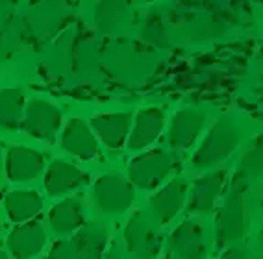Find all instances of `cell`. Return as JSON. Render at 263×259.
I'll return each instance as SVG.
<instances>
[{"mask_svg":"<svg viewBox=\"0 0 263 259\" xmlns=\"http://www.w3.org/2000/svg\"><path fill=\"white\" fill-rule=\"evenodd\" d=\"M106 259H122V257H121V254H119L117 250H111V252L106 255Z\"/></svg>","mask_w":263,"mask_h":259,"instance_id":"cell-28","label":"cell"},{"mask_svg":"<svg viewBox=\"0 0 263 259\" xmlns=\"http://www.w3.org/2000/svg\"><path fill=\"white\" fill-rule=\"evenodd\" d=\"M0 170H2V154H0Z\"/></svg>","mask_w":263,"mask_h":259,"instance_id":"cell-30","label":"cell"},{"mask_svg":"<svg viewBox=\"0 0 263 259\" xmlns=\"http://www.w3.org/2000/svg\"><path fill=\"white\" fill-rule=\"evenodd\" d=\"M176 167V157L163 148H154L132 160L128 176L134 185L141 189H154Z\"/></svg>","mask_w":263,"mask_h":259,"instance_id":"cell-4","label":"cell"},{"mask_svg":"<svg viewBox=\"0 0 263 259\" xmlns=\"http://www.w3.org/2000/svg\"><path fill=\"white\" fill-rule=\"evenodd\" d=\"M130 8L122 2H100L95 11V23L102 33H115L128 23Z\"/></svg>","mask_w":263,"mask_h":259,"instance_id":"cell-21","label":"cell"},{"mask_svg":"<svg viewBox=\"0 0 263 259\" xmlns=\"http://www.w3.org/2000/svg\"><path fill=\"white\" fill-rule=\"evenodd\" d=\"M45 169V157L41 152L28 146H11L6 155V174L15 184L32 182Z\"/></svg>","mask_w":263,"mask_h":259,"instance_id":"cell-8","label":"cell"},{"mask_svg":"<svg viewBox=\"0 0 263 259\" xmlns=\"http://www.w3.org/2000/svg\"><path fill=\"white\" fill-rule=\"evenodd\" d=\"M219 259H250V254L247 248H239V246H234V248H228L224 254Z\"/></svg>","mask_w":263,"mask_h":259,"instance_id":"cell-25","label":"cell"},{"mask_svg":"<svg viewBox=\"0 0 263 259\" xmlns=\"http://www.w3.org/2000/svg\"><path fill=\"white\" fill-rule=\"evenodd\" d=\"M206 124V115L198 109L185 108L180 109L171 121L169 145L173 148H189L202 132Z\"/></svg>","mask_w":263,"mask_h":259,"instance_id":"cell-11","label":"cell"},{"mask_svg":"<svg viewBox=\"0 0 263 259\" xmlns=\"http://www.w3.org/2000/svg\"><path fill=\"white\" fill-rule=\"evenodd\" d=\"M95 202L106 215L124 213L134 202V187L119 172H106L95 184Z\"/></svg>","mask_w":263,"mask_h":259,"instance_id":"cell-5","label":"cell"},{"mask_svg":"<svg viewBox=\"0 0 263 259\" xmlns=\"http://www.w3.org/2000/svg\"><path fill=\"white\" fill-rule=\"evenodd\" d=\"M261 207H263V198H261Z\"/></svg>","mask_w":263,"mask_h":259,"instance_id":"cell-31","label":"cell"},{"mask_svg":"<svg viewBox=\"0 0 263 259\" xmlns=\"http://www.w3.org/2000/svg\"><path fill=\"white\" fill-rule=\"evenodd\" d=\"M24 108L26 104L23 91L15 87L0 89V128H19L23 124Z\"/></svg>","mask_w":263,"mask_h":259,"instance_id":"cell-20","label":"cell"},{"mask_svg":"<svg viewBox=\"0 0 263 259\" xmlns=\"http://www.w3.org/2000/svg\"><path fill=\"white\" fill-rule=\"evenodd\" d=\"M45 259H76L74 254V248H72V243L71 241H56L54 245H52L50 252Z\"/></svg>","mask_w":263,"mask_h":259,"instance_id":"cell-24","label":"cell"},{"mask_svg":"<svg viewBox=\"0 0 263 259\" xmlns=\"http://www.w3.org/2000/svg\"><path fill=\"white\" fill-rule=\"evenodd\" d=\"M50 226L58 233H72L78 231L85 224L82 204L76 198H65L58 202L48 213Z\"/></svg>","mask_w":263,"mask_h":259,"instance_id":"cell-19","label":"cell"},{"mask_svg":"<svg viewBox=\"0 0 263 259\" xmlns=\"http://www.w3.org/2000/svg\"><path fill=\"white\" fill-rule=\"evenodd\" d=\"M0 259H10V255L6 254V252H2V250H0Z\"/></svg>","mask_w":263,"mask_h":259,"instance_id":"cell-29","label":"cell"},{"mask_svg":"<svg viewBox=\"0 0 263 259\" xmlns=\"http://www.w3.org/2000/svg\"><path fill=\"white\" fill-rule=\"evenodd\" d=\"M91 132L109 148H121L132 128V113H99L91 118Z\"/></svg>","mask_w":263,"mask_h":259,"instance_id":"cell-15","label":"cell"},{"mask_svg":"<svg viewBox=\"0 0 263 259\" xmlns=\"http://www.w3.org/2000/svg\"><path fill=\"white\" fill-rule=\"evenodd\" d=\"M239 145V132L228 121H219L212 126L210 133L204 137L198 150L193 155L195 169H206L219 161L226 160Z\"/></svg>","mask_w":263,"mask_h":259,"instance_id":"cell-3","label":"cell"},{"mask_svg":"<svg viewBox=\"0 0 263 259\" xmlns=\"http://www.w3.org/2000/svg\"><path fill=\"white\" fill-rule=\"evenodd\" d=\"M61 146L69 154L80 160H93L95 155H99V145H97L91 128L87 126L85 121L78 117L71 118L65 126L61 133Z\"/></svg>","mask_w":263,"mask_h":259,"instance_id":"cell-14","label":"cell"},{"mask_svg":"<svg viewBox=\"0 0 263 259\" xmlns=\"http://www.w3.org/2000/svg\"><path fill=\"white\" fill-rule=\"evenodd\" d=\"M4 206L6 213L11 221L24 224L41 213L43 198L37 191H32V189H15V191L8 193Z\"/></svg>","mask_w":263,"mask_h":259,"instance_id":"cell-18","label":"cell"},{"mask_svg":"<svg viewBox=\"0 0 263 259\" xmlns=\"http://www.w3.org/2000/svg\"><path fill=\"white\" fill-rule=\"evenodd\" d=\"M165 126V115L160 108H145L132 121L128 146L130 150H141L151 146L160 137Z\"/></svg>","mask_w":263,"mask_h":259,"instance_id":"cell-10","label":"cell"},{"mask_svg":"<svg viewBox=\"0 0 263 259\" xmlns=\"http://www.w3.org/2000/svg\"><path fill=\"white\" fill-rule=\"evenodd\" d=\"M226 184L224 170H213L206 176L198 178L191 189V198H189V209L191 211H210L215 206L217 198L221 196L222 189Z\"/></svg>","mask_w":263,"mask_h":259,"instance_id":"cell-16","label":"cell"},{"mask_svg":"<svg viewBox=\"0 0 263 259\" xmlns=\"http://www.w3.org/2000/svg\"><path fill=\"white\" fill-rule=\"evenodd\" d=\"M169 250L174 259H206L208 245L202 224L197 221L178 224L169 237Z\"/></svg>","mask_w":263,"mask_h":259,"instance_id":"cell-7","label":"cell"},{"mask_svg":"<svg viewBox=\"0 0 263 259\" xmlns=\"http://www.w3.org/2000/svg\"><path fill=\"white\" fill-rule=\"evenodd\" d=\"M249 230V207H247V178L234 176L230 193L226 194L222 207L217 213V245L224 246L239 241Z\"/></svg>","mask_w":263,"mask_h":259,"instance_id":"cell-1","label":"cell"},{"mask_svg":"<svg viewBox=\"0 0 263 259\" xmlns=\"http://www.w3.org/2000/svg\"><path fill=\"white\" fill-rule=\"evenodd\" d=\"M6 19H8V8L4 4H0V33H2V28H4Z\"/></svg>","mask_w":263,"mask_h":259,"instance_id":"cell-26","label":"cell"},{"mask_svg":"<svg viewBox=\"0 0 263 259\" xmlns=\"http://www.w3.org/2000/svg\"><path fill=\"white\" fill-rule=\"evenodd\" d=\"M87 182H89V176L84 170L63 160L54 161L45 174V189L50 196H61L69 191L82 187Z\"/></svg>","mask_w":263,"mask_h":259,"instance_id":"cell-12","label":"cell"},{"mask_svg":"<svg viewBox=\"0 0 263 259\" xmlns=\"http://www.w3.org/2000/svg\"><path fill=\"white\" fill-rule=\"evenodd\" d=\"M47 243V233L41 222L30 221L19 224L8 237V250L15 259H32L41 254Z\"/></svg>","mask_w":263,"mask_h":259,"instance_id":"cell-9","label":"cell"},{"mask_svg":"<svg viewBox=\"0 0 263 259\" xmlns=\"http://www.w3.org/2000/svg\"><path fill=\"white\" fill-rule=\"evenodd\" d=\"M141 37L146 45H152V47H156V48H165L169 45V33H167L163 23H161V19L158 15L146 17Z\"/></svg>","mask_w":263,"mask_h":259,"instance_id":"cell-23","label":"cell"},{"mask_svg":"<svg viewBox=\"0 0 263 259\" xmlns=\"http://www.w3.org/2000/svg\"><path fill=\"white\" fill-rule=\"evenodd\" d=\"M61 124L60 109L45 98H33L26 104L23 115L24 132L33 139L54 143Z\"/></svg>","mask_w":263,"mask_h":259,"instance_id":"cell-6","label":"cell"},{"mask_svg":"<svg viewBox=\"0 0 263 259\" xmlns=\"http://www.w3.org/2000/svg\"><path fill=\"white\" fill-rule=\"evenodd\" d=\"M76 259H104L108 246V230L102 224H84L72 237Z\"/></svg>","mask_w":263,"mask_h":259,"instance_id":"cell-17","label":"cell"},{"mask_svg":"<svg viewBox=\"0 0 263 259\" xmlns=\"http://www.w3.org/2000/svg\"><path fill=\"white\" fill-rule=\"evenodd\" d=\"M256 252H258V259H263V228L258 235V243H256Z\"/></svg>","mask_w":263,"mask_h":259,"instance_id":"cell-27","label":"cell"},{"mask_svg":"<svg viewBox=\"0 0 263 259\" xmlns=\"http://www.w3.org/2000/svg\"><path fill=\"white\" fill-rule=\"evenodd\" d=\"M124 239L134 259H156L161 250L160 228L151 213H134L124 230Z\"/></svg>","mask_w":263,"mask_h":259,"instance_id":"cell-2","label":"cell"},{"mask_svg":"<svg viewBox=\"0 0 263 259\" xmlns=\"http://www.w3.org/2000/svg\"><path fill=\"white\" fill-rule=\"evenodd\" d=\"M239 174H243L247 180L263 174V135H259L245 152Z\"/></svg>","mask_w":263,"mask_h":259,"instance_id":"cell-22","label":"cell"},{"mask_svg":"<svg viewBox=\"0 0 263 259\" xmlns=\"http://www.w3.org/2000/svg\"><path fill=\"white\" fill-rule=\"evenodd\" d=\"M185 191L187 187L182 180H173L151 198V215L158 224H167L178 215L185 202Z\"/></svg>","mask_w":263,"mask_h":259,"instance_id":"cell-13","label":"cell"}]
</instances>
